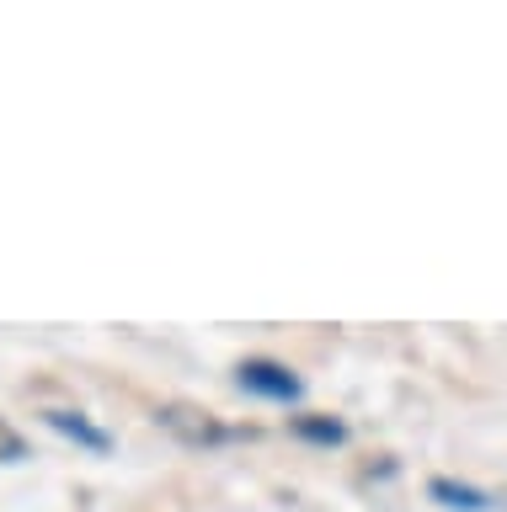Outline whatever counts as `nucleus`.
Listing matches in <instances>:
<instances>
[{"instance_id":"nucleus-3","label":"nucleus","mask_w":507,"mask_h":512,"mask_svg":"<svg viewBox=\"0 0 507 512\" xmlns=\"http://www.w3.org/2000/svg\"><path fill=\"white\" fill-rule=\"evenodd\" d=\"M43 422H49L54 432H65L70 443H81V448H91V454H107L113 448V438H107L102 427H91L81 411H43Z\"/></svg>"},{"instance_id":"nucleus-5","label":"nucleus","mask_w":507,"mask_h":512,"mask_svg":"<svg viewBox=\"0 0 507 512\" xmlns=\"http://www.w3.org/2000/svg\"><path fill=\"white\" fill-rule=\"evenodd\" d=\"M294 432L310 438V443H342L347 438V427L331 422V416H294Z\"/></svg>"},{"instance_id":"nucleus-6","label":"nucleus","mask_w":507,"mask_h":512,"mask_svg":"<svg viewBox=\"0 0 507 512\" xmlns=\"http://www.w3.org/2000/svg\"><path fill=\"white\" fill-rule=\"evenodd\" d=\"M27 459V443H22V432H11L6 422H0V464H17Z\"/></svg>"},{"instance_id":"nucleus-1","label":"nucleus","mask_w":507,"mask_h":512,"mask_svg":"<svg viewBox=\"0 0 507 512\" xmlns=\"http://www.w3.org/2000/svg\"><path fill=\"white\" fill-rule=\"evenodd\" d=\"M235 384L251 390V395H262V400H278V406H289V400L305 395V384H299L283 363H273V358H246L241 368H235Z\"/></svg>"},{"instance_id":"nucleus-4","label":"nucleus","mask_w":507,"mask_h":512,"mask_svg":"<svg viewBox=\"0 0 507 512\" xmlns=\"http://www.w3.org/2000/svg\"><path fill=\"white\" fill-rule=\"evenodd\" d=\"M427 491H433L443 507H459V512H486V491H475V486H454V480H433Z\"/></svg>"},{"instance_id":"nucleus-2","label":"nucleus","mask_w":507,"mask_h":512,"mask_svg":"<svg viewBox=\"0 0 507 512\" xmlns=\"http://www.w3.org/2000/svg\"><path fill=\"white\" fill-rule=\"evenodd\" d=\"M161 422L177 432V438H187V443H225L230 438L219 422H209V411H193V406H166Z\"/></svg>"}]
</instances>
